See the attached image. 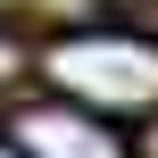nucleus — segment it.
Segmentation results:
<instances>
[{
  "label": "nucleus",
  "mask_w": 158,
  "mask_h": 158,
  "mask_svg": "<svg viewBox=\"0 0 158 158\" xmlns=\"http://www.w3.org/2000/svg\"><path fill=\"white\" fill-rule=\"evenodd\" d=\"M42 75L92 117L158 108V42H142V33H67L42 50Z\"/></svg>",
  "instance_id": "obj_1"
},
{
  "label": "nucleus",
  "mask_w": 158,
  "mask_h": 158,
  "mask_svg": "<svg viewBox=\"0 0 158 158\" xmlns=\"http://www.w3.org/2000/svg\"><path fill=\"white\" fill-rule=\"evenodd\" d=\"M17 150L25 158H125V142L92 108H25L17 117Z\"/></svg>",
  "instance_id": "obj_2"
},
{
  "label": "nucleus",
  "mask_w": 158,
  "mask_h": 158,
  "mask_svg": "<svg viewBox=\"0 0 158 158\" xmlns=\"http://www.w3.org/2000/svg\"><path fill=\"white\" fill-rule=\"evenodd\" d=\"M17 67H25V42H8V33H0V75H17Z\"/></svg>",
  "instance_id": "obj_3"
},
{
  "label": "nucleus",
  "mask_w": 158,
  "mask_h": 158,
  "mask_svg": "<svg viewBox=\"0 0 158 158\" xmlns=\"http://www.w3.org/2000/svg\"><path fill=\"white\" fill-rule=\"evenodd\" d=\"M0 158H25V150H17V142H0Z\"/></svg>",
  "instance_id": "obj_4"
}]
</instances>
